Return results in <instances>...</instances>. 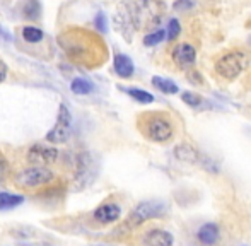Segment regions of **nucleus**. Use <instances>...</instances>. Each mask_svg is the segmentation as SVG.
I'll return each mask as SVG.
<instances>
[{
  "label": "nucleus",
  "mask_w": 251,
  "mask_h": 246,
  "mask_svg": "<svg viewBox=\"0 0 251 246\" xmlns=\"http://www.w3.org/2000/svg\"><path fill=\"white\" fill-rule=\"evenodd\" d=\"M192 7H193L192 0H176V3H175L176 10H186V9H192Z\"/></svg>",
  "instance_id": "obj_26"
},
{
  "label": "nucleus",
  "mask_w": 251,
  "mask_h": 246,
  "mask_svg": "<svg viewBox=\"0 0 251 246\" xmlns=\"http://www.w3.org/2000/svg\"><path fill=\"white\" fill-rule=\"evenodd\" d=\"M173 236L171 233L164 229H152L144 238V245L146 246H173Z\"/></svg>",
  "instance_id": "obj_13"
},
{
  "label": "nucleus",
  "mask_w": 251,
  "mask_h": 246,
  "mask_svg": "<svg viewBox=\"0 0 251 246\" xmlns=\"http://www.w3.org/2000/svg\"><path fill=\"white\" fill-rule=\"evenodd\" d=\"M93 217L100 224H113L122 217V209L115 202H104L94 210Z\"/></svg>",
  "instance_id": "obj_11"
},
{
  "label": "nucleus",
  "mask_w": 251,
  "mask_h": 246,
  "mask_svg": "<svg viewBox=\"0 0 251 246\" xmlns=\"http://www.w3.org/2000/svg\"><path fill=\"white\" fill-rule=\"evenodd\" d=\"M115 21V26L126 40H132L133 36V21H132V16H130V5L128 3H120L118 9H116V14L113 17Z\"/></svg>",
  "instance_id": "obj_9"
},
{
  "label": "nucleus",
  "mask_w": 251,
  "mask_h": 246,
  "mask_svg": "<svg viewBox=\"0 0 251 246\" xmlns=\"http://www.w3.org/2000/svg\"><path fill=\"white\" fill-rule=\"evenodd\" d=\"M175 154H176V157H178V159L188 161V163H195V161L199 159V152H197L193 147L186 146V144H181V146L176 147Z\"/></svg>",
  "instance_id": "obj_20"
},
{
  "label": "nucleus",
  "mask_w": 251,
  "mask_h": 246,
  "mask_svg": "<svg viewBox=\"0 0 251 246\" xmlns=\"http://www.w3.org/2000/svg\"><path fill=\"white\" fill-rule=\"evenodd\" d=\"M21 36H23V40L26 41V43L36 45V43H40V41H43L45 33H43V29H40V27L27 24V26H24L23 29H21Z\"/></svg>",
  "instance_id": "obj_15"
},
{
  "label": "nucleus",
  "mask_w": 251,
  "mask_h": 246,
  "mask_svg": "<svg viewBox=\"0 0 251 246\" xmlns=\"http://www.w3.org/2000/svg\"><path fill=\"white\" fill-rule=\"evenodd\" d=\"M179 31H181V26H179L178 19H171L168 23V29H166V36H168L169 41H175L178 38Z\"/></svg>",
  "instance_id": "obj_23"
},
{
  "label": "nucleus",
  "mask_w": 251,
  "mask_h": 246,
  "mask_svg": "<svg viewBox=\"0 0 251 246\" xmlns=\"http://www.w3.org/2000/svg\"><path fill=\"white\" fill-rule=\"evenodd\" d=\"M221 238V233H219V227L215 224L208 222V224H203V226L199 229V240L201 241L203 245H215Z\"/></svg>",
  "instance_id": "obj_14"
},
{
  "label": "nucleus",
  "mask_w": 251,
  "mask_h": 246,
  "mask_svg": "<svg viewBox=\"0 0 251 246\" xmlns=\"http://www.w3.org/2000/svg\"><path fill=\"white\" fill-rule=\"evenodd\" d=\"M164 38H166V29H157L144 38V45H146V47H155V45L161 43Z\"/></svg>",
  "instance_id": "obj_22"
},
{
  "label": "nucleus",
  "mask_w": 251,
  "mask_h": 246,
  "mask_svg": "<svg viewBox=\"0 0 251 246\" xmlns=\"http://www.w3.org/2000/svg\"><path fill=\"white\" fill-rule=\"evenodd\" d=\"M70 125H72V115H70V110L67 108V104L62 103L58 108V117H56L55 126L47 133V142L50 144L67 142L70 133Z\"/></svg>",
  "instance_id": "obj_7"
},
{
  "label": "nucleus",
  "mask_w": 251,
  "mask_h": 246,
  "mask_svg": "<svg viewBox=\"0 0 251 246\" xmlns=\"http://www.w3.org/2000/svg\"><path fill=\"white\" fill-rule=\"evenodd\" d=\"M142 132L152 142L164 144L168 140H171L173 137L171 120L168 117H164V115H147L142 126Z\"/></svg>",
  "instance_id": "obj_4"
},
{
  "label": "nucleus",
  "mask_w": 251,
  "mask_h": 246,
  "mask_svg": "<svg viewBox=\"0 0 251 246\" xmlns=\"http://www.w3.org/2000/svg\"><path fill=\"white\" fill-rule=\"evenodd\" d=\"M171 58L181 70H188L197 60V50L190 43H181L178 47H175Z\"/></svg>",
  "instance_id": "obj_10"
},
{
  "label": "nucleus",
  "mask_w": 251,
  "mask_h": 246,
  "mask_svg": "<svg viewBox=\"0 0 251 246\" xmlns=\"http://www.w3.org/2000/svg\"><path fill=\"white\" fill-rule=\"evenodd\" d=\"M248 43H250V45H251V38H250V41H248Z\"/></svg>",
  "instance_id": "obj_28"
},
{
  "label": "nucleus",
  "mask_w": 251,
  "mask_h": 246,
  "mask_svg": "<svg viewBox=\"0 0 251 246\" xmlns=\"http://www.w3.org/2000/svg\"><path fill=\"white\" fill-rule=\"evenodd\" d=\"M70 91L77 96H86V94H91L94 91V84L91 80L84 79V77H77L70 82Z\"/></svg>",
  "instance_id": "obj_16"
},
{
  "label": "nucleus",
  "mask_w": 251,
  "mask_h": 246,
  "mask_svg": "<svg viewBox=\"0 0 251 246\" xmlns=\"http://www.w3.org/2000/svg\"><path fill=\"white\" fill-rule=\"evenodd\" d=\"M7 74H9V67H7V63L3 60H0V84L7 79Z\"/></svg>",
  "instance_id": "obj_27"
},
{
  "label": "nucleus",
  "mask_w": 251,
  "mask_h": 246,
  "mask_svg": "<svg viewBox=\"0 0 251 246\" xmlns=\"http://www.w3.org/2000/svg\"><path fill=\"white\" fill-rule=\"evenodd\" d=\"M166 210V205L157 200H147V202H140L135 209L130 212L128 219H126V227H139L146 221L154 219V217L162 216Z\"/></svg>",
  "instance_id": "obj_6"
},
{
  "label": "nucleus",
  "mask_w": 251,
  "mask_h": 246,
  "mask_svg": "<svg viewBox=\"0 0 251 246\" xmlns=\"http://www.w3.org/2000/svg\"><path fill=\"white\" fill-rule=\"evenodd\" d=\"M152 86H154L155 89L161 91V93H164V94H176V93H178V86H176L173 80L164 79V77H159V75L152 77Z\"/></svg>",
  "instance_id": "obj_18"
},
{
  "label": "nucleus",
  "mask_w": 251,
  "mask_h": 246,
  "mask_svg": "<svg viewBox=\"0 0 251 246\" xmlns=\"http://www.w3.org/2000/svg\"><path fill=\"white\" fill-rule=\"evenodd\" d=\"M41 14V3L40 0H26L23 5V16L29 21H36L40 19Z\"/></svg>",
  "instance_id": "obj_19"
},
{
  "label": "nucleus",
  "mask_w": 251,
  "mask_h": 246,
  "mask_svg": "<svg viewBox=\"0 0 251 246\" xmlns=\"http://www.w3.org/2000/svg\"><path fill=\"white\" fill-rule=\"evenodd\" d=\"M181 99L185 101L186 104H190V106H200L201 104V98L195 93H183Z\"/></svg>",
  "instance_id": "obj_24"
},
{
  "label": "nucleus",
  "mask_w": 251,
  "mask_h": 246,
  "mask_svg": "<svg viewBox=\"0 0 251 246\" xmlns=\"http://www.w3.org/2000/svg\"><path fill=\"white\" fill-rule=\"evenodd\" d=\"M113 69H115V74L122 79H128V77L133 75L135 72V67H133V62L130 60V57L123 53H116L113 57Z\"/></svg>",
  "instance_id": "obj_12"
},
{
  "label": "nucleus",
  "mask_w": 251,
  "mask_h": 246,
  "mask_svg": "<svg viewBox=\"0 0 251 246\" xmlns=\"http://www.w3.org/2000/svg\"><path fill=\"white\" fill-rule=\"evenodd\" d=\"M128 5L135 29H152L161 24L164 16V3L161 0H137Z\"/></svg>",
  "instance_id": "obj_2"
},
{
  "label": "nucleus",
  "mask_w": 251,
  "mask_h": 246,
  "mask_svg": "<svg viewBox=\"0 0 251 246\" xmlns=\"http://www.w3.org/2000/svg\"><path fill=\"white\" fill-rule=\"evenodd\" d=\"M24 202V197L19 193H9V192H0V210L14 209V207L21 205Z\"/></svg>",
  "instance_id": "obj_17"
},
{
  "label": "nucleus",
  "mask_w": 251,
  "mask_h": 246,
  "mask_svg": "<svg viewBox=\"0 0 251 246\" xmlns=\"http://www.w3.org/2000/svg\"><path fill=\"white\" fill-rule=\"evenodd\" d=\"M250 58L245 51H229L224 53L215 63V72L226 80H234L248 69Z\"/></svg>",
  "instance_id": "obj_3"
},
{
  "label": "nucleus",
  "mask_w": 251,
  "mask_h": 246,
  "mask_svg": "<svg viewBox=\"0 0 251 246\" xmlns=\"http://www.w3.org/2000/svg\"><path fill=\"white\" fill-rule=\"evenodd\" d=\"M58 45L75 63L94 67L106 58V47L98 34L82 27H69L58 36Z\"/></svg>",
  "instance_id": "obj_1"
},
{
  "label": "nucleus",
  "mask_w": 251,
  "mask_h": 246,
  "mask_svg": "<svg viewBox=\"0 0 251 246\" xmlns=\"http://www.w3.org/2000/svg\"><path fill=\"white\" fill-rule=\"evenodd\" d=\"M94 26L98 27V31L106 33V29H108V21H106V16L102 12H100L96 16V19H94Z\"/></svg>",
  "instance_id": "obj_25"
},
{
  "label": "nucleus",
  "mask_w": 251,
  "mask_h": 246,
  "mask_svg": "<svg viewBox=\"0 0 251 246\" xmlns=\"http://www.w3.org/2000/svg\"><path fill=\"white\" fill-rule=\"evenodd\" d=\"M56 157H58L56 147H47L41 146V144H34L27 150V161L33 164H38V166H47V164L55 163Z\"/></svg>",
  "instance_id": "obj_8"
},
{
  "label": "nucleus",
  "mask_w": 251,
  "mask_h": 246,
  "mask_svg": "<svg viewBox=\"0 0 251 246\" xmlns=\"http://www.w3.org/2000/svg\"><path fill=\"white\" fill-rule=\"evenodd\" d=\"M55 180V174L48 170L47 166H31L23 170L21 173H17L14 183L19 188H40V186H45Z\"/></svg>",
  "instance_id": "obj_5"
},
{
  "label": "nucleus",
  "mask_w": 251,
  "mask_h": 246,
  "mask_svg": "<svg viewBox=\"0 0 251 246\" xmlns=\"http://www.w3.org/2000/svg\"><path fill=\"white\" fill-rule=\"evenodd\" d=\"M125 93L128 94L132 99L139 101V103H142V104H151V103H154V99H155L151 93H147V91H144V89H137V87L125 89Z\"/></svg>",
  "instance_id": "obj_21"
}]
</instances>
